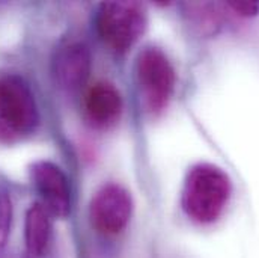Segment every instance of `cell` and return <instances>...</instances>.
Masks as SVG:
<instances>
[{
	"mask_svg": "<svg viewBox=\"0 0 259 258\" xmlns=\"http://www.w3.org/2000/svg\"><path fill=\"white\" fill-rule=\"evenodd\" d=\"M231 194L232 185L223 169L199 163L186 177L181 198L183 210L197 224H212L222 216Z\"/></svg>",
	"mask_w": 259,
	"mask_h": 258,
	"instance_id": "6da1fadb",
	"label": "cell"
},
{
	"mask_svg": "<svg viewBox=\"0 0 259 258\" xmlns=\"http://www.w3.org/2000/svg\"><path fill=\"white\" fill-rule=\"evenodd\" d=\"M39 123L35 95L18 76L0 77V142L32 134Z\"/></svg>",
	"mask_w": 259,
	"mask_h": 258,
	"instance_id": "7a4b0ae2",
	"label": "cell"
},
{
	"mask_svg": "<svg viewBox=\"0 0 259 258\" xmlns=\"http://www.w3.org/2000/svg\"><path fill=\"white\" fill-rule=\"evenodd\" d=\"M100 38L115 52H127L145 30L143 8L134 2H107L95 17Z\"/></svg>",
	"mask_w": 259,
	"mask_h": 258,
	"instance_id": "3957f363",
	"label": "cell"
},
{
	"mask_svg": "<svg viewBox=\"0 0 259 258\" xmlns=\"http://www.w3.org/2000/svg\"><path fill=\"white\" fill-rule=\"evenodd\" d=\"M136 74L146 107L152 114L161 112L175 89V71L167 56L158 49H145L137 56Z\"/></svg>",
	"mask_w": 259,
	"mask_h": 258,
	"instance_id": "277c9868",
	"label": "cell"
},
{
	"mask_svg": "<svg viewBox=\"0 0 259 258\" xmlns=\"http://www.w3.org/2000/svg\"><path fill=\"white\" fill-rule=\"evenodd\" d=\"M133 213V201L130 194L118 185L101 188L91 201L89 219L91 225L103 234L121 233Z\"/></svg>",
	"mask_w": 259,
	"mask_h": 258,
	"instance_id": "5b68a950",
	"label": "cell"
},
{
	"mask_svg": "<svg viewBox=\"0 0 259 258\" xmlns=\"http://www.w3.org/2000/svg\"><path fill=\"white\" fill-rule=\"evenodd\" d=\"M30 180L49 214L65 219L71 213V186L65 172L52 162H36L30 166Z\"/></svg>",
	"mask_w": 259,
	"mask_h": 258,
	"instance_id": "8992f818",
	"label": "cell"
},
{
	"mask_svg": "<svg viewBox=\"0 0 259 258\" xmlns=\"http://www.w3.org/2000/svg\"><path fill=\"white\" fill-rule=\"evenodd\" d=\"M122 114V98L118 89L107 82H97L83 95V115L94 129L113 127Z\"/></svg>",
	"mask_w": 259,
	"mask_h": 258,
	"instance_id": "52a82bcc",
	"label": "cell"
},
{
	"mask_svg": "<svg viewBox=\"0 0 259 258\" xmlns=\"http://www.w3.org/2000/svg\"><path fill=\"white\" fill-rule=\"evenodd\" d=\"M53 74L58 85L66 92L81 89L91 74V52L81 43L62 46L53 59Z\"/></svg>",
	"mask_w": 259,
	"mask_h": 258,
	"instance_id": "ba28073f",
	"label": "cell"
},
{
	"mask_svg": "<svg viewBox=\"0 0 259 258\" xmlns=\"http://www.w3.org/2000/svg\"><path fill=\"white\" fill-rule=\"evenodd\" d=\"M52 234V225L49 219V211L42 204H33L26 213V254L29 258L42 257L47 251Z\"/></svg>",
	"mask_w": 259,
	"mask_h": 258,
	"instance_id": "9c48e42d",
	"label": "cell"
},
{
	"mask_svg": "<svg viewBox=\"0 0 259 258\" xmlns=\"http://www.w3.org/2000/svg\"><path fill=\"white\" fill-rule=\"evenodd\" d=\"M12 224V201L6 189L0 188V255L6 246Z\"/></svg>",
	"mask_w": 259,
	"mask_h": 258,
	"instance_id": "30bf717a",
	"label": "cell"
},
{
	"mask_svg": "<svg viewBox=\"0 0 259 258\" xmlns=\"http://www.w3.org/2000/svg\"><path fill=\"white\" fill-rule=\"evenodd\" d=\"M228 6L240 17H255L259 14V2H228Z\"/></svg>",
	"mask_w": 259,
	"mask_h": 258,
	"instance_id": "8fae6325",
	"label": "cell"
},
{
	"mask_svg": "<svg viewBox=\"0 0 259 258\" xmlns=\"http://www.w3.org/2000/svg\"><path fill=\"white\" fill-rule=\"evenodd\" d=\"M0 258H29V255H27V254H26V255H24V254H9V255H3V254H2Z\"/></svg>",
	"mask_w": 259,
	"mask_h": 258,
	"instance_id": "7c38bea8",
	"label": "cell"
}]
</instances>
